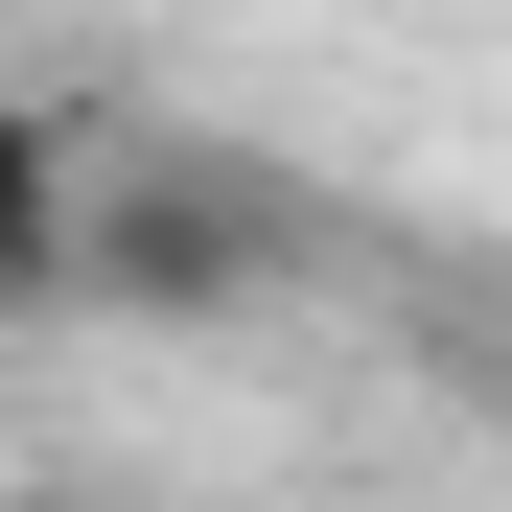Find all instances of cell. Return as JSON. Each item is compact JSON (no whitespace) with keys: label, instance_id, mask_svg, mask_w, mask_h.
Segmentation results:
<instances>
[{"label":"cell","instance_id":"6da1fadb","mask_svg":"<svg viewBox=\"0 0 512 512\" xmlns=\"http://www.w3.org/2000/svg\"><path fill=\"white\" fill-rule=\"evenodd\" d=\"M70 256H94V210H70V140L0 94V326H24V303H70Z\"/></svg>","mask_w":512,"mask_h":512}]
</instances>
